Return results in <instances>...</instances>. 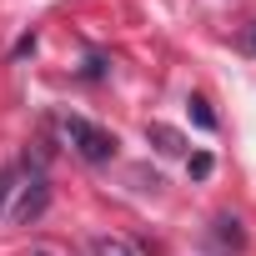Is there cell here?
I'll return each instance as SVG.
<instances>
[{
  "instance_id": "1",
  "label": "cell",
  "mask_w": 256,
  "mask_h": 256,
  "mask_svg": "<svg viewBox=\"0 0 256 256\" xmlns=\"http://www.w3.org/2000/svg\"><path fill=\"white\" fill-rule=\"evenodd\" d=\"M66 141H70V151H76L80 161H90V166H106V161L116 156V136L100 131V126H90L86 116H70V120H66Z\"/></svg>"
},
{
  "instance_id": "2",
  "label": "cell",
  "mask_w": 256,
  "mask_h": 256,
  "mask_svg": "<svg viewBox=\"0 0 256 256\" xmlns=\"http://www.w3.org/2000/svg\"><path fill=\"white\" fill-rule=\"evenodd\" d=\"M46 201H50V191H46V176H30L26 181V191H20V206H16V221H36L40 211H46Z\"/></svg>"
},
{
  "instance_id": "3",
  "label": "cell",
  "mask_w": 256,
  "mask_h": 256,
  "mask_svg": "<svg viewBox=\"0 0 256 256\" xmlns=\"http://www.w3.org/2000/svg\"><path fill=\"white\" fill-rule=\"evenodd\" d=\"M90 256H136V246L120 241V236H96L90 241Z\"/></svg>"
},
{
  "instance_id": "4",
  "label": "cell",
  "mask_w": 256,
  "mask_h": 256,
  "mask_svg": "<svg viewBox=\"0 0 256 256\" xmlns=\"http://www.w3.org/2000/svg\"><path fill=\"white\" fill-rule=\"evenodd\" d=\"M146 136H151V141H161V151H171V156H181V151H186V141L171 131V126H146Z\"/></svg>"
},
{
  "instance_id": "5",
  "label": "cell",
  "mask_w": 256,
  "mask_h": 256,
  "mask_svg": "<svg viewBox=\"0 0 256 256\" xmlns=\"http://www.w3.org/2000/svg\"><path fill=\"white\" fill-rule=\"evenodd\" d=\"M216 236H221V241H231V246H246V236H241V221H236V216H216Z\"/></svg>"
},
{
  "instance_id": "6",
  "label": "cell",
  "mask_w": 256,
  "mask_h": 256,
  "mask_svg": "<svg viewBox=\"0 0 256 256\" xmlns=\"http://www.w3.org/2000/svg\"><path fill=\"white\" fill-rule=\"evenodd\" d=\"M191 116H196V126H206V131L216 126V116L206 110V100H201V96H191Z\"/></svg>"
},
{
  "instance_id": "7",
  "label": "cell",
  "mask_w": 256,
  "mask_h": 256,
  "mask_svg": "<svg viewBox=\"0 0 256 256\" xmlns=\"http://www.w3.org/2000/svg\"><path fill=\"white\" fill-rule=\"evenodd\" d=\"M10 191H16V171L6 166V171H0V211H6V196H10Z\"/></svg>"
},
{
  "instance_id": "8",
  "label": "cell",
  "mask_w": 256,
  "mask_h": 256,
  "mask_svg": "<svg viewBox=\"0 0 256 256\" xmlns=\"http://www.w3.org/2000/svg\"><path fill=\"white\" fill-rule=\"evenodd\" d=\"M191 176H211V156H206V151L191 156Z\"/></svg>"
},
{
  "instance_id": "9",
  "label": "cell",
  "mask_w": 256,
  "mask_h": 256,
  "mask_svg": "<svg viewBox=\"0 0 256 256\" xmlns=\"http://www.w3.org/2000/svg\"><path fill=\"white\" fill-rule=\"evenodd\" d=\"M246 50H256V30H251V36H246Z\"/></svg>"
}]
</instances>
